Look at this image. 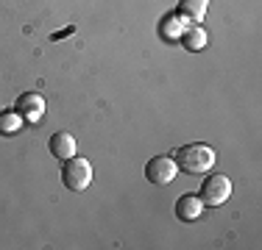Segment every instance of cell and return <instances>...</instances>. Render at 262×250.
<instances>
[{
	"label": "cell",
	"instance_id": "8992f818",
	"mask_svg": "<svg viewBox=\"0 0 262 250\" xmlns=\"http://www.w3.org/2000/svg\"><path fill=\"white\" fill-rule=\"evenodd\" d=\"M204 209H207V206H204V200L198 195H182L176 203V217L182 222H192L204 214Z\"/></svg>",
	"mask_w": 262,
	"mask_h": 250
},
{
	"label": "cell",
	"instance_id": "7a4b0ae2",
	"mask_svg": "<svg viewBox=\"0 0 262 250\" xmlns=\"http://www.w3.org/2000/svg\"><path fill=\"white\" fill-rule=\"evenodd\" d=\"M61 181H64L67 189L84 192L86 186L92 184V164L86 159H81V156H73V159H67L64 167H61Z\"/></svg>",
	"mask_w": 262,
	"mask_h": 250
},
{
	"label": "cell",
	"instance_id": "8fae6325",
	"mask_svg": "<svg viewBox=\"0 0 262 250\" xmlns=\"http://www.w3.org/2000/svg\"><path fill=\"white\" fill-rule=\"evenodd\" d=\"M23 128V117L17 111H0V134H17Z\"/></svg>",
	"mask_w": 262,
	"mask_h": 250
},
{
	"label": "cell",
	"instance_id": "5b68a950",
	"mask_svg": "<svg viewBox=\"0 0 262 250\" xmlns=\"http://www.w3.org/2000/svg\"><path fill=\"white\" fill-rule=\"evenodd\" d=\"M14 111L23 117V122H36L42 114H45V97L36 95V92H26V95L17 97Z\"/></svg>",
	"mask_w": 262,
	"mask_h": 250
},
{
	"label": "cell",
	"instance_id": "30bf717a",
	"mask_svg": "<svg viewBox=\"0 0 262 250\" xmlns=\"http://www.w3.org/2000/svg\"><path fill=\"white\" fill-rule=\"evenodd\" d=\"M184 31H187V20L182 14H170L162 22V36H165L167 42H179V36H182Z\"/></svg>",
	"mask_w": 262,
	"mask_h": 250
},
{
	"label": "cell",
	"instance_id": "ba28073f",
	"mask_svg": "<svg viewBox=\"0 0 262 250\" xmlns=\"http://www.w3.org/2000/svg\"><path fill=\"white\" fill-rule=\"evenodd\" d=\"M207 9H209V0H182L176 14H182L187 22H201Z\"/></svg>",
	"mask_w": 262,
	"mask_h": 250
},
{
	"label": "cell",
	"instance_id": "6da1fadb",
	"mask_svg": "<svg viewBox=\"0 0 262 250\" xmlns=\"http://www.w3.org/2000/svg\"><path fill=\"white\" fill-rule=\"evenodd\" d=\"M176 167L190 175H201L207 172L212 164H215V150L209 145H201V142H195V145H187L176 153Z\"/></svg>",
	"mask_w": 262,
	"mask_h": 250
},
{
	"label": "cell",
	"instance_id": "3957f363",
	"mask_svg": "<svg viewBox=\"0 0 262 250\" xmlns=\"http://www.w3.org/2000/svg\"><path fill=\"white\" fill-rule=\"evenodd\" d=\"M198 197L204 200V206H223L232 197V181L226 175H209V178H204Z\"/></svg>",
	"mask_w": 262,
	"mask_h": 250
},
{
	"label": "cell",
	"instance_id": "52a82bcc",
	"mask_svg": "<svg viewBox=\"0 0 262 250\" xmlns=\"http://www.w3.org/2000/svg\"><path fill=\"white\" fill-rule=\"evenodd\" d=\"M51 156H56L59 161H67L76 156V139H73V134H67V131H59V134L51 136Z\"/></svg>",
	"mask_w": 262,
	"mask_h": 250
},
{
	"label": "cell",
	"instance_id": "277c9868",
	"mask_svg": "<svg viewBox=\"0 0 262 250\" xmlns=\"http://www.w3.org/2000/svg\"><path fill=\"white\" fill-rule=\"evenodd\" d=\"M176 172H179V167H176V161H173L170 156H154V159L145 164V178L151 181V184H157V186H167L173 178H176Z\"/></svg>",
	"mask_w": 262,
	"mask_h": 250
},
{
	"label": "cell",
	"instance_id": "9c48e42d",
	"mask_svg": "<svg viewBox=\"0 0 262 250\" xmlns=\"http://www.w3.org/2000/svg\"><path fill=\"white\" fill-rule=\"evenodd\" d=\"M182 45L187 50H192V53H198V50L207 47V34H204L201 25H187V31L182 34Z\"/></svg>",
	"mask_w": 262,
	"mask_h": 250
}]
</instances>
